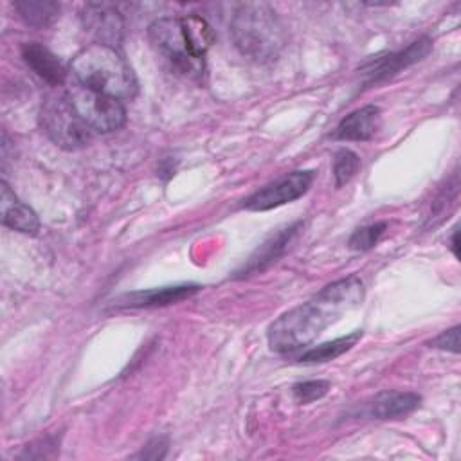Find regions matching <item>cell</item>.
<instances>
[{
  "label": "cell",
  "instance_id": "cell-16",
  "mask_svg": "<svg viewBox=\"0 0 461 461\" xmlns=\"http://www.w3.org/2000/svg\"><path fill=\"white\" fill-rule=\"evenodd\" d=\"M14 9L27 25L43 29L59 16V4L52 0H18Z\"/></svg>",
  "mask_w": 461,
  "mask_h": 461
},
{
  "label": "cell",
  "instance_id": "cell-21",
  "mask_svg": "<svg viewBox=\"0 0 461 461\" xmlns=\"http://www.w3.org/2000/svg\"><path fill=\"white\" fill-rule=\"evenodd\" d=\"M328 389H330V384L326 380H308V382L295 384L292 387V393L297 403H310L322 398L328 393Z\"/></svg>",
  "mask_w": 461,
  "mask_h": 461
},
{
  "label": "cell",
  "instance_id": "cell-13",
  "mask_svg": "<svg viewBox=\"0 0 461 461\" xmlns=\"http://www.w3.org/2000/svg\"><path fill=\"white\" fill-rule=\"evenodd\" d=\"M22 56L25 63L49 85L52 86H61L67 79V70L63 63L58 59L54 52H50L47 47L32 41L25 43L22 47Z\"/></svg>",
  "mask_w": 461,
  "mask_h": 461
},
{
  "label": "cell",
  "instance_id": "cell-18",
  "mask_svg": "<svg viewBox=\"0 0 461 461\" xmlns=\"http://www.w3.org/2000/svg\"><path fill=\"white\" fill-rule=\"evenodd\" d=\"M180 20H182V27H184V32H185V38L189 41L191 50L198 58L205 59V54H207L209 47L214 41L212 27L202 16H196V14L180 16Z\"/></svg>",
  "mask_w": 461,
  "mask_h": 461
},
{
  "label": "cell",
  "instance_id": "cell-8",
  "mask_svg": "<svg viewBox=\"0 0 461 461\" xmlns=\"http://www.w3.org/2000/svg\"><path fill=\"white\" fill-rule=\"evenodd\" d=\"M85 31L103 45L117 47L124 34V20L121 13L104 2H88L81 11Z\"/></svg>",
  "mask_w": 461,
  "mask_h": 461
},
{
  "label": "cell",
  "instance_id": "cell-6",
  "mask_svg": "<svg viewBox=\"0 0 461 461\" xmlns=\"http://www.w3.org/2000/svg\"><path fill=\"white\" fill-rule=\"evenodd\" d=\"M65 94L92 131L110 133L119 130L126 121L124 104L113 95L92 90L79 83H74Z\"/></svg>",
  "mask_w": 461,
  "mask_h": 461
},
{
  "label": "cell",
  "instance_id": "cell-7",
  "mask_svg": "<svg viewBox=\"0 0 461 461\" xmlns=\"http://www.w3.org/2000/svg\"><path fill=\"white\" fill-rule=\"evenodd\" d=\"M313 182L312 171H292L276 182L261 187L245 200V209L249 211H268L285 203H290L303 196Z\"/></svg>",
  "mask_w": 461,
  "mask_h": 461
},
{
  "label": "cell",
  "instance_id": "cell-5",
  "mask_svg": "<svg viewBox=\"0 0 461 461\" xmlns=\"http://www.w3.org/2000/svg\"><path fill=\"white\" fill-rule=\"evenodd\" d=\"M40 124L47 137L63 149L85 148L92 139V130L77 115L67 94L43 101L40 110Z\"/></svg>",
  "mask_w": 461,
  "mask_h": 461
},
{
  "label": "cell",
  "instance_id": "cell-2",
  "mask_svg": "<svg viewBox=\"0 0 461 461\" xmlns=\"http://www.w3.org/2000/svg\"><path fill=\"white\" fill-rule=\"evenodd\" d=\"M234 47L250 61H274L286 45V31L270 5L263 2L240 4L230 18Z\"/></svg>",
  "mask_w": 461,
  "mask_h": 461
},
{
  "label": "cell",
  "instance_id": "cell-14",
  "mask_svg": "<svg viewBox=\"0 0 461 461\" xmlns=\"http://www.w3.org/2000/svg\"><path fill=\"white\" fill-rule=\"evenodd\" d=\"M421 398L409 391H382L378 393L367 409V414L376 420H394L411 414L418 409Z\"/></svg>",
  "mask_w": 461,
  "mask_h": 461
},
{
  "label": "cell",
  "instance_id": "cell-9",
  "mask_svg": "<svg viewBox=\"0 0 461 461\" xmlns=\"http://www.w3.org/2000/svg\"><path fill=\"white\" fill-rule=\"evenodd\" d=\"M430 40L429 38H420L416 41H412L405 50L400 52H391L387 56H378L371 61H367L362 67V74L366 76V83H378L384 81L387 77H393L394 74H398L402 68L420 61L423 56L429 54L430 50Z\"/></svg>",
  "mask_w": 461,
  "mask_h": 461
},
{
  "label": "cell",
  "instance_id": "cell-20",
  "mask_svg": "<svg viewBox=\"0 0 461 461\" xmlns=\"http://www.w3.org/2000/svg\"><path fill=\"white\" fill-rule=\"evenodd\" d=\"M385 227H387L385 221H376V223L357 229L351 234L349 241H348L349 249H353V250H369V249H373L378 243V240L382 238V234L385 232Z\"/></svg>",
  "mask_w": 461,
  "mask_h": 461
},
{
  "label": "cell",
  "instance_id": "cell-12",
  "mask_svg": "<svg viewBox=\"0 0 461 461\" xmlns=\"http://www.w3.org/2000/svg\"><path fill=\"white\" fill-rule=\"evenodd\" d=\"M198 285H178V286H164L151 288L144 292H131L122 295L117 301V306L124 308H149V306H166L171 303H178L185 297H191L198 292Z\"/></svg>",
  "mask_w": 461,
  "mask_h": 461
},
{
  "label": "cell",
  "instance_id": "cell-19",
  "mask_svg": "<svg viewBox=\"0 0 461 461\" xmlns=\"http://www.w3.org/2000/svg\"><path fill=\"white\" fill-rule=\"evenodd\" d=\"M360 167V158L351 149H339L333 158V178L335 185L340 187L349 182Z\"/></svg>",
  "mask_w": 461,
  "mask_h": 461
},
{
  "label": "cell",
  "instance_id": "cell-22",
  "mask_svg": "<svg viewBox=\"0 0 461 461\" xmlns=\"http://www.w3.org/2000/svg\"><path fill=\"white\" fill-rule=\"evenodd\" d=\"M429 344L434 346V348H439V349H448L452 353H457L459 351V326H454L450 330L441 331Z\"/></svg>",
  "mask_w": 461,
  "mask_h": 461
},
{
  "label": "cell",
  "instance_id": "cell-10",
  "mask_svg": "<svg viewBox=\"0 0 461 461\" xmlns=\"http://www.w3.org/2000/svg\"><path fill=\"white\" fill-rule=\"evenodd\" d=\"M380 108L375 104L362 106L346 115L333 131V139L339 140H367L380 128Z\"/></svg>",
  "mask_w": 461,
  "mask_h": 461
},
{
  "label": "cell",
  "instance_id": "cell-17",
  "mask_svg": "<svg viewBox=\"0 0 461 461\" xmlns=\"http://www.w3.org/2000/svg\"><path fill=\"white\" fill-rule=\"evenodd\" d=\"M360 337H362V331H353V333H349L346 337H339L335 340H330V342L319 344L315 348H310V349H306L304 353L299 355V362L317 364V362L333 360V358L340 357L342 353H346L348 349H351Z\"/></svg>",
  "mask_w": 461,
  "mask_h": 461
},
{
  "label": "cell",
  "instance_id": "cell-11",
  "mask_svg": "<svg viewBox=\"0 0 461 461\" xmlns=\"http://www.w3.org/2000/svg\"><path fill=\"white\" fill-rule=\"evenodd\" d=\"M0 207H2V223L13 230L34 234L40 229V221L36 212L23 203L2 180L0 184Z\"/></svg>",
  "mask_w": 461,
  "mask_h": 461
},
{
  "label": "cell",
  "instance_id": "cell-3",
  "mask_svg": "<svg viewBox=\"0 0 461 461\" xmlns=\"http://www.w3.org/2000/svg\"><path fill=\"white\" fill-rule=\"evenodd\" d=\"M70 72L76 83L121 101L137 94L135 74L117 47L92 43L81 49L70 61Z\"/></svg>",
  "mask_w": 461,
  "mask_h": 461
},
{
  "label": "cell",
  "instance_id": "cell-15",
  "mask_svg": "<svg viewBox=\"0 0 461 461\" xmlns=\"http://www.w3.org/2000/svg\"><path fill=\"white\" fill-rule=\"evenodd\" d=\"M299 225L301 223H294L286 229H281L279 232L270 236L263 245H259V249L249 258V261L243 267V270L240 272V276H249L252 272H261L265 267H268L272 261H276L283 254L286 245L290 243V240L295 234V230L299 229Z\"/></svg>",
  "mask_w": 461,
  "mask_h": 461
},
{
  "label": "cell",
  "instance_id": "cell-1",
  "mask_svg": "<svg viewBox=\"0 0 461 461\" xmlns=\"http://www.w3.org/2000/svg\"><path fill=\"white\" fill-rule=\"evenodd\" d=\"M364 299V283L348 276L326 285L310 301L279 315L268 328V346L276 353H294L313 342L324 328Z\"/></svg>",
  "mask_w": 461,
  "mask_h": 461
},
{
  "label": "cell",
  "instance_id": "cell-4",
  "mask_svg": "<svg viewBox=\"0 0 461 461\" xmlns=\"http://www.w3.org/2000/svg\"><path fill=\"white\" fill-rule=\"evenodd\" d=\"M148 38L157 56L171 72L187 79H200L203 76L205 59L191 50L180 18L164 16L155 20L148 27Z\"/></svg>",
  "mask_w": 461,
  "mask_h": 461
},
{
  "label": "cell",
  "instance_id": "cell-23",
  "mask_svg": "<svg viewBox=\"0 0 461 461\" xmlns=\"http://www.w3.org/2000/svg\"><path fill=\"white\" fill-rule=\"evenodd\" d=\"M166 447H167V443H166L164 439L155 438V439H151V441L142 448V452L139 454V457H146V459H148V456H149V459H160V457H164V454H166Z\"/></svg>",
  "mask_w": 461,
  "mask_h": 461
},
{
  "label": "cell",
  "instance_id": "cell-24",
  "mask_svg": "<svg viewBox=\"0 0 461 461\" xmlns=\"http://www.w3.org/2000/svg\"><path fill=\"white\" fill-rule=\"evenodd\" d=\"M450 249H452V252H454V256L457 258L459 256V243H457V229H454V234H452V240H450Z\"/></svg>",
  "mask_w": 461,
  "mask_h": 461
}]
</instances>
